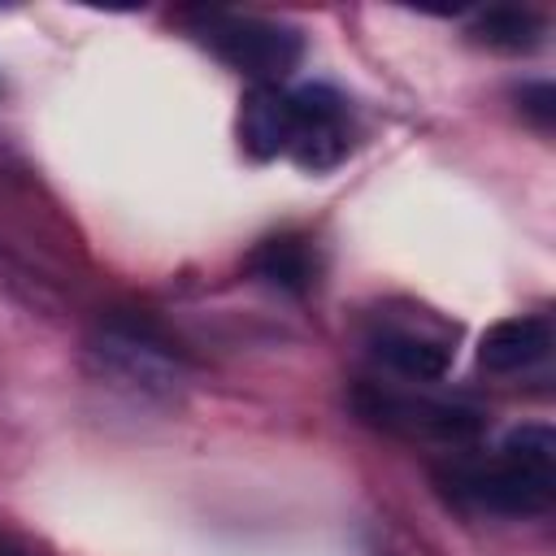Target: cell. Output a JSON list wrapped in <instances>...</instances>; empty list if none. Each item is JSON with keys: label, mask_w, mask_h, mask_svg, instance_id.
Returning a JSON list of instances; mask_svg holds the SVG:
<instances>
[{"label": "cell", "mask_w": 556, "mask_h": 556, "mask_svg": "<svg viewBox=\"0 0 556 556\" xmlns=\"http://www.w3.org/2000/svg\"><path fill=\"white\" fill-rule=\"evenodd\" d=\"M447 495L500 513V517H534L556 500V434L552 426L513 430L491 460H456L443 473Z\"/></svg>", "instance_id": "obj_1"}, {"label": "cell", "mask_w": 556, "mask_h": 556, "mask_svg": "<svg viewBox=\"0 0 556 556\" xmlns=\"http://www.w3.org/2000/svg\"><path fill=\"white\" fill-rule=\"evenodd\" d=\"M191 35L204 48H213L230 70L248 74L256 87H278L300 65V52H304L291 26L256 17V13L204 9V13H191Z\"/></svg>", "instance_id": "obj_2"}, {"label": "cell", "mask_w": 556, "mask_h": 556, "mask_svg": "<svg viewBox=\"0 0 556 556\" xmlns=\"http://www.w3.org/2000/svg\"><path fill=\"white\" fill-rule=\"evenodd\" d=\"M356 413L391 434L404 439H434V443H469L482 430V413L465 400H443L426 391H400L382 382H365L352 395Z\"/></svg>", "instance_id": "obj_3"}, {"label": "cell", "mask_w": 556, "mask_h": 556, "mask_svg": "<svg viewBox=\"0 0 556 556\" xmlns=\"http://www.w3.org/2000/svg\"><path fill=\"white\" fill-rule=\"evenodd\" d=\"M91 356L100 361V369L143 395H174V387L182 382V365L178 356L139 321H104L100 339L91 343Z\"/></svg>", "instance_id": "obj_4"}, {"label": "cell", "mask_w": 556, "mask_h": 556, "mask_svg": "<svg viewBox=\"0 0 556 556\" xmlns=\"http://www.w3.org/2000/svg\"><path fill=\"white\" fill-rule=\"evenodd\" d=\"M291 96V143L287 156L313 174L334 169L352 148L348 100L330 87H295Z\"/></svg>", "instance_id": "obj_5"}, {"label": "cell", "mask_w": 556, "mask_h": 556, "mask_svg": "<svg viewBox=\"0 0 556 556\" xmlns=\"http://www.w3.org/2000/svg\"><path fill=\"white\" fill-rule=\"evenodd\" d=\"M547 352H552V321L543 313H526V317H504L482 334L478 365L486 374H521L547 361Z\"/></svg>", "instance_id": "obj_6"}, {"label": "cell", "mask_w": 556, "mask_h": 556, "mask_svg": "<svg viewBox=\"0 0 556 556\" xmlns=\"http://www.w3.org/2000/svg\"><path fill=\"white\" fill-rule=\"evenodd\" d=\"M369 348L391 374L408 382H434L452 365V343L443 334H426L413 326H378L369 334Z\"/></svg>", "instance_id": "obj_7"}, {"label": "cell", "mask_w": 556, "mask_h": 556, "mask_svg": "<svg viewBox=\"0 0 556 556\" xmlns=\"http://www.w3.org/2000/svg\"><path fill=\"white\" fill-rule=\"evenodd\" d=\"M239 143L256 161L287 156L291 143V96L278 87H252L239 113Z\"/></svg>", "instance_id": "obj_8"}, {"label": "cell", "mask_w": 556, "mask_h": 556, "mask_svg": "<svg viewBox=\"0 0 556 556\" xmlns=\"http://www.w3.org/2000/svg\"><path fill=\"white\" fill-rule=\"evenodd\" d=\"M248 269L278 287V291H291V295H304L313 282H317V248L304 239V235H274V239H261L248 256Z\"/></svg>", "instance_id": "obj_9"}, {"label": "cell", "mask_w": 556, "mask_h": 556, "mask_svg": "<svg viewBox=\"0 0 556 556\" xmlns=\"http://www.w3.org/2000/svg\"><path fill=\"white\" fill-rule=\"evenodd\" d=\"M469 30L495 52H534L543 43V22L530 9H486L473 17Z\"/></svg>", "instance_id": "obj_10"}, {"label": "cell", "mask_w": 556, "mask_h": 556, "mask_svg": "<svg viewBox=\"0 0 556 556\" xmlns=\"http://www.w3.org/2000/svg\"><path fill=\"white\" fill-rule=\"evenodd\" d=\"M552 104H556V96H552V87H547V83L521 87V109H526V113H530L539 126H547V122H552V113H556Z\"/></svg>", "instance_id": "obj_11"}, {"label": "cell", "mask_w": 556, "mask_h": 556, "mask_svg": "<svg viewBox=\"0 0 556 556\" xmlns=\"http://www.w3.org/2000/svg\"><path fill=\"white\" fill-rule=\"evenodd\" d=\"M0 556H30V552H22L17 543H9V539H0Z\"/></svg>", "instance_id": "obj_12"}]
</instances>
